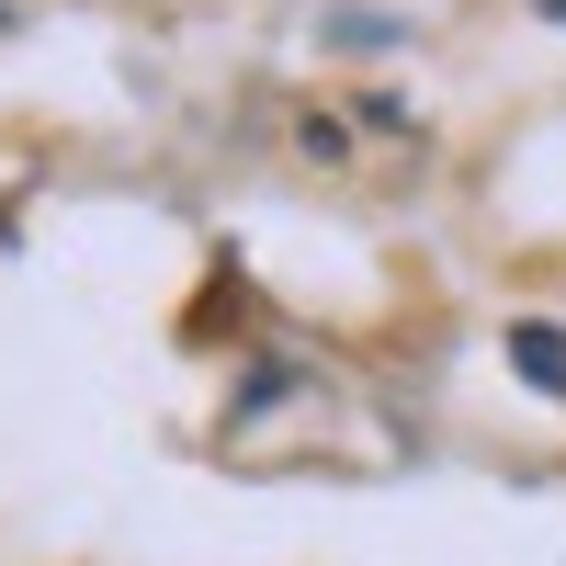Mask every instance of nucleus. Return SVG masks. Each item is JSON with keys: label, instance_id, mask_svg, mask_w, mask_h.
Returning <instances> with one entry per match:
<instances>
[{"label": "nucleus", "instance_id": "obj_1", "mask_svg": "<svg viewBox=\"0 0 566 566\" xmlns=\"http://www.w3.org/2000/svg\"><path fill=\"white\" fill-rule=\"evenodd\" d=\"M510 363H522L544 397H566V328H533V317H522V328H510Z\"/></svg>", "mask_w": 566, "mask_h": 566}]
</instances>
